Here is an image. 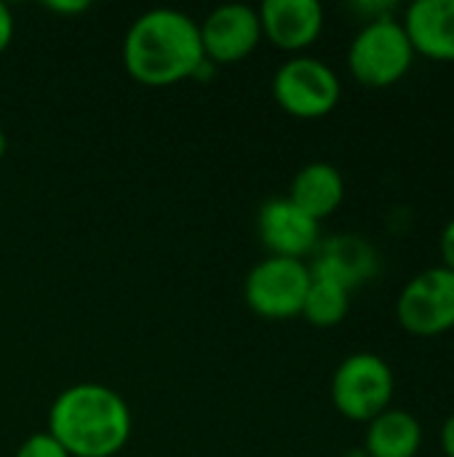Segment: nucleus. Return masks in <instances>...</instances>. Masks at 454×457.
Listing matches in <instances>:
<instances>
[{"label":"nucleus","instance_id":"nucleus-1","mask_svg":"<svg viewBox=\"0 0 454 457\" xmlns=\"http://www.w3.org/2000/svg\"><path fill=\"white\" fill-rule=\"evenodd\" d=\"M120 56L126 72L150 88L195 80L206 64L198 21L177 8L139 13L126 29Z\"/></svg>","mask_w":454,"mask_h":457},{"label":"nucleus","instance_id":"nucleus-2","mask_svg":"<svg viewBox=\"0 0 454 457\" xmlns=\"http://www.w3.org/2000/svg\"><path fill=\"white\" fill-rule=\"evenodd\" d=\"M131 431V407L102 383H75L48 410V434L70 457H115L128 445Z\"/></svg>","mask_w":454,"mask_h":457},{"label":"nucleus","instance_id":"nucleus-3","mask_svg":"<svg viewBox=\"0 0 454 457\" xmlns=\"http://www.w3.org/2000/svg\"><path fill=\"white\" fill-rule=\"evenodd\" d=\"M415 48L401 19L383 16L364 21L348 46V70L367 88L396 86L415 62Z\"/></svg>","mask_w":454,"mask_h":457},{"label":"nucleus","instance_id":"nucleus-4","mask_svg":"<svg viewBox=\"0 0 454 457\" xmlns=\"http://www.w3.org/2000/svg\"><path fill=\"white\" fill-rule=\"evenodd\" d=\"M396 375L391 364L369 351L345 356L332 375V404L334 410L353 420L369 423L393 404Z\"/></svg>","mask_w":454,"mask_h":457},{"label":"nucleus","instance_id":"nucleus-5","mask_svg":"<svg viewBox=\"0 0 454 457\" xmlns=\"http://www.w3.org/2000/svg\"><path fill=\"white\" fill-rule=\"evenodd\" d=\"M270 91H273L276 104L286 115L300 118V120H316V118L334 112L343 96V83L332 64H326L324 59L300 54V56L286 59L276 70Z\"/></svg>","mask_w":454,"mask_h":457},{"label":"nucleus","instance_id":"nucleus-6","mask_svg":"<svg viewBox=\"0 0 454 457\" xmlns=\"http://www.w3.org/2000/svg\"><path fill=\"white\" fill-rule=\"evenodd\" d=\"M310 281L313 276L305 260L268 254L249 270L244 281V300L252 313L268 321H286L302 313Z\"/></svg>","mask_w":454,"mask_h":457},{"label":"nucleus","instance_id":"nucleus-7","mask_svg":"<svg viewBox=\"0 0 454 457\" xmlns=\"http://www.w3.org/2000/svg\"><path fill=\"white\" fill-rule=\"evenodd\" d=\"M399 324L415 337H439L454 329V273L444 265L412 276L396 300Z\"/></svg>","mask_w":454,"mask_h":457},{"label":"nucleus","instance_id":"nucleus-8","mask_svg":"<svg viewBox=\"0 0 454 457\" xmlns=\"http://www.w3.org/2000/svg\"><path fill=\"white\" fill-rule=\"evenodd\" d=\"M203 56L214 67L219 64H238L246 56L254 54V48L262 43V27L260 13L254 5L246 3H225L206 13L203 21H198Z\"/></svg>","mask_w":454,"mask_h":457},{"label":"nucleus","instance_id":"nucleus-9","mask_svg":"<svg viewBox=\"0 0 454 457\" xmlns=\"http://www.w3.org/2000/svg\"><path fill=\"white\" fill-rule=\"evenodd\" d=\"M257 233L270 257L305 260L321 244V222L289 198H270L257 212Z\"/></svg>","mask_w":454,"mask_h":457},{"label":"nucleus","instance_id":"nucleus-10","mask_svg":"<svg viewBox=\"0 0 454 457\" xmlns=\"http://www.w3.org/2000/svg\"><path fill=\"white\" fill-rule=\"evenodd\" d=\"M257 13L262 40L294 56L308 51L324 32V5L318 0H265Z\"/></svg>","mask_w":454,"mask_h":457},{"label":"nucleus","instance_id":"nucleus-11","mask_svg":"<svg viewBox=\"0 0 454 457\" xmlns=\"http://www.w3.org/2000/svg\"><path fill=\"white\" fill-rule=\"evenodd\" d=\"M308 268L313 278L334 281L351 292L375 278V273L380 270V254L364 236L340 233L318 244Z\"/></svg>","mask_w":454,"mask_h":457},{"label":"nucleus","instance_id":"nucleus-12","mask_svg":"<svg viewBox=\"0 0 454 457\" xmlns=\"http://www.w3.org/2000/svg\"><path fill=\"white\" fill-rule=\"evenodd\" d=\"M415 54L433 62H454V0H415L401 16Z\"/></svg>","mask_w":454,"mask_h":457},{"label":"nucleus","instance_id":"nucleus-13","mask_svg":"<svg viewBox=\"0 0 454 457\" xmlns=\"http://www.w3.org/2000/svg\"><path fill=\"white\" fill-rule=\"evenodd\" d=\"M286 198L294 206H300L308 217H313L316 222H324L343 206L345 179L337 166H332L326 161H313V163H305L294 174Z\"/></svg>","mask_w":454,"mask_h":457},{"label":"nucleus","instance_id":"nucleus-14","mask_svg":"<svg viewBox=\"0 0 454 457\" xmlns=\"http://www.w3.org/2000/svg\"><path fill=\"white\" fill-rule=\"evenodd\" d=\"M423 447V423L399 407H388L367 423L364 453L367 457H417Z\"/></svg>","mask_w":454,"mask_h":457},{"label":"nucleus","instance_id":"nucleus-15","mask_svg":"<svg viewBox=\"0 0 454 457\" xmlns=\"http://www.w3.org/2000/svg\"><path fill=\"white\" fill-rule=\"evenodd\" d=\"M348 311H351V292L348 289H343L340 284L326 281V278H313L300 316L318 329H329V327L343 324Z\"/></svg>","mask_w":454,"mask_h":457},{"label":"nucleus","instance_id":"nucleus-16","mask_svg":"<svg viewBox=\"0 0 454 457\" xmlns=\"http://www.w3.org/2000/svg\"><path fill=\"white\" fill-rule=\"evenodd\" d=\"M16 457H70L67 450L48 434V431H40V434H32L27 436L19 450H16Z\"/></svg>","mask_w":454,"mask_h":457},{"label":"nucleus","instance_id":"nucleus-17","mask_svg":"<svg viewBox=\"0 0 454 457\" xmlns=\"http://www.w3.org/2000/svg\"><path fill=\"white\" fill-rule=\"evenodd\" d=\"M13 32H16V21L11 8L0 0V56L8 51V46L13 43Z\"/></svg>","mask_w":454,"mask_h":457},{"label":"nucleus","instance_id":"nucleus-18","mask_svg":"<svg viewBox=\"0 0 454 457\" xmlns=\"http://www.w3.org/2000/svg\"><path fill=\"white\" fill-rule=\"evenodd\" d=\"M439 252H442V265L454 273V217L444 225L442 238H439Z\"/></svg>","mask_w":454,"mask_h":457},{"label":"nucleus","instance_id":"nucleus-19","mask_svg":"<svg viewBox=\"0 0 454 457\" xmlns=\"http://www.w3.org/2000/svg\"><path fill=\"white\" fill-rule=\"evenodd\" d=\"M43 8L54 11V13H62V16H75V13H83L91 8L88 0H51V3H43Z\"/></svg>","mask_w":454,"mask_h":457},{"label":"nucleus","instance_id":"nucleus-20","mask_svg":"<svg viewBox=\"0 0 454 457\" xmlns=\"http://www.w3.org/2000/svg\"><path fill=\"white\" fill-rule=\"evenodd\" d=\"M442 450H444V455L454 457V415H450L447 420H444V426H442Z\"/></svg>","mask_w":454,"mask_h":457},{"label":"nucleus","instance_id":"nucleus-21","mask_svg":"<svg viewBox=\"0 0 454 457\" xmlns=\"http://www.w3.org/2000/svg\"><path fill=\"white\" fill-rule=\"evenodd\" d=\"M5 153H8V134H5V129L0 123V161L5 158Z\"/></svg>","mask_w":454,"mask_h":457},{"label":"nucleus","instance_id":"nucleus-22","mask_svg":"<svg viewBox=\"0 0 454 457\" xmlns=\"http://www.w3.org/2000/svg\"><path fill=\"white\" fill-rule=\"evenodd\" d=\"M348 457H367L364 450H353V453H348Z\"/></svg>","mask_w":454,"mask_h":457}]
</instances>
